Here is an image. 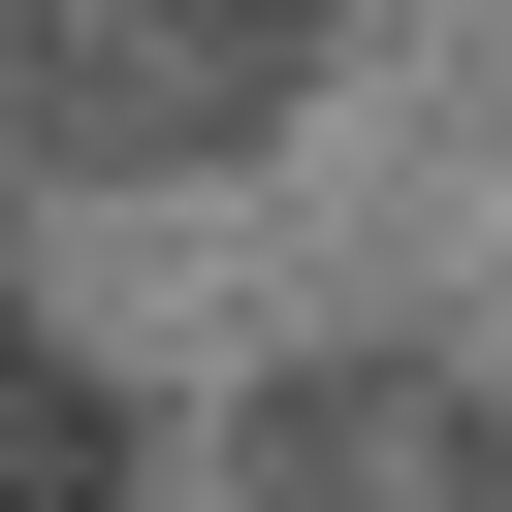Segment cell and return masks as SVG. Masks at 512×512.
Returning <instances> with one entry per match:
<instances>
[{"label":"cell","instance_id":"1","mask_svg":"<svg viewBox=\"0 0 512 512\" xmlns=\"http://www.w3.org/2000/svg\"><path fill=\"white\" fill-rule=\"evenodd\" d=\"M0 96H32L64 160H192L224 96H288V0H96V32H32Z\"/></svg>","mask_w":512,"mask_h":512}]
</instances>
